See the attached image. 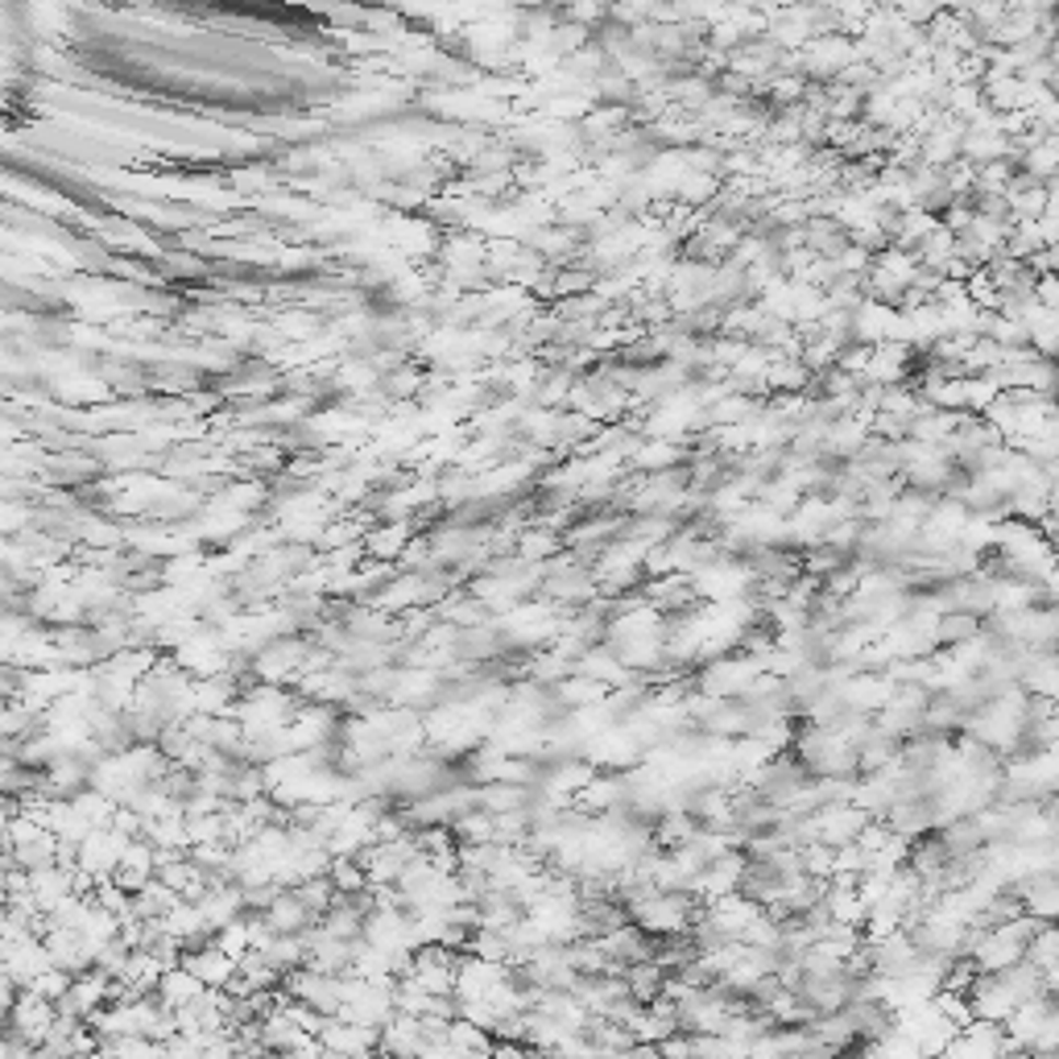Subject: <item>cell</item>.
<instances>
[{
	"mask_svg": "<svg viewBox=\"0 0 1059 1059\" xmlns=\"http://www.w3.org/2000/svg\"><path fill=\"white\" fill-rule=\"evenodd\" d=\"M183 968H191L204 986H211V989H223L228 986V977L237 972V960L228 956L223 948H216V944H204V948H186L183 952V960H179Z\"/></svg>",
	"mask_w": 1059,
	"mask_h": 1059,
	"instance_id": "obj_1",
	"label": "cell"
},
{
	"mask_svg": "<svg viewBox=\"0 0 1059 1059\" xmlns=\"http://www.w3.org/2000/svg\"><path fill=\"white\" fill-rule=\"evenodd\" d=\"M199 989H204V981H199L191 968L174 965L158 977V989H153V993H158V1002L166 1005V1010H183V1005H191L195 998H199Z\"/></svg>",
	"mask_w": 1059,
	"mask_h": 1059,
	"instance_id": "obj_2",
	"label": "cell"
},
{
	"mask_svg": "<svg viewBox=\"0 0 1059 1059\" xmlns=\"http://www.w3.org/2000/svg\"><path fill=\"white\" fill-rule=\"evenodd\" d=\"M406 542H410L406 521H390V526H381V530H365V534H360V555L377 559V563H390V559H398L402 551H406Z\"/></svg>",
	"mask_w": 1059,
	"mask_h": 1059,
	"instance_id": "obj_3",
	"label": "cell"
},
{
	"mask_svg": "<svg viewBox=\"0 0 1059 1059\" xmlns=\"http://www.w3.org/2000/svg\"><path fill=\"white\" fill-rule=\"evenodd\" d=\"M71 977L74 972H67V968H58V965H46V968H37L34 977H30V986L25 989H34V993H42L46 1002H58L67 989H71Z\"/></svg>",
	"mask_w": 1059,
	"mask_h": 1059,
	"instance_id": "obj_4",
	"label": "cell"
},
{
	"mask_svg": "<svg viewBox=\"0 0 1059 1059\" xmlns=\"http://www.w3.org/2000/svg\"><path fill=\"white\" fill-rule=\"evenodd\" d=\"M518 546H521V559H530V563H542V559L551 555V551H559L563 542H559L555 534H534V530H530V534H521Z\"/></svg>",
	"mask_w": 1059,
	"mask_h": 1059,
	"instance_id": "obj_5",
	"label": "cell"
}]
</instances>
